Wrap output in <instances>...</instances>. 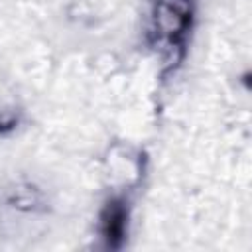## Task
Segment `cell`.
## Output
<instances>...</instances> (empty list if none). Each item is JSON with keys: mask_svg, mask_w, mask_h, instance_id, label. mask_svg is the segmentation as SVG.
<instances>
[{"mask_svg": "<svg viewBox=\"0 0 252 252\" xmlns=\"http://www.w3.org/2000/svg\"><path fill=\"white\" fill-rule=\"evenodd\" d=\"M193 16L191 0H158L154 10V32L167 49H183V37Z\"/></svg>", "mask_w": 252, "mask_h": 252, "instance_id": "1", "label": "cell"}, {"mask_svg": "<svg viewBox=\"0 0 252 252\" xmlns=\"http://www.w3.org/2000/svg\"><path fill=\"white\" fill-rule=\"evenodd\" d=\"M100 230L108 248H120L126 232V209L122 201H108L100 215Z\"/></svg>", "mask_w": 252, "mask_h": 252, "instance_id": "2", "label": "cell"}]
</instances>
